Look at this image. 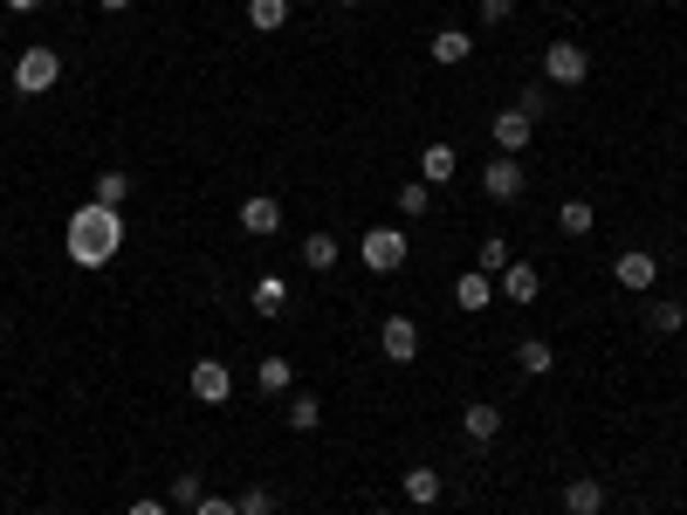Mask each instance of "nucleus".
Instances as JSON below:
<instances>
[{"label": "nucleus", "mask_w": 687, "mask_h": 515, "mask_svg": "<svg viewBox=\"0 0 687 515\" xmlns=\"http://www.w3.org/2000/svg\"><path fill=\"white\" fill-rule=\"evenodd\" d=\"M62 241H69V262L76 268H90V275L111 268L117 254H124V206H96V199L90 206H69V234Z\"/></svg>", "instance_id": "1"}, {"label": "nucleus", "mask_w": 687, "mask_h": 515, "mask_svg": "<svg viewBox=\"0 0 687 515\" xmlns=\"http://www.w3.org/2000/svg\"><path fill=\"white\" fill-rule=\"evenodd\" d=\"M358 262H365L371 275H399L405 262H413V241H405V227H365Z\"/></svg>", "instance_id": "2"}, {"label": "nucleus", "mask_w": 687, "mask_h": 515, "mask_svg": "<svg viewBox=\"0 0 687 515\" xmlns=\"http://www.w3.org/2000/svg\"><path fill=\"white\" fill-rule=\"evenodd\" d=\"M56 76H62V56H56L48 42H28V48L14 56V90H21V96H42V90H56Z\"/></svg>", "instance_id": "3"}, {"label": "nucleus", "mask_w": 687, "mask_h": 515, "mask_svg": "<svg viewBox=\"0 0 687 515\" xmlns=\"http://www.w3.org/2000/svg\"><path fill=\"white\" fill-rule=\"evenodd\" d=\"M584 76H592V56H584V42H550V48H543V83L577 90Z\"/></svg>", "instance_id": "4"}, {"label": "nucleus", "mask_w": 687, "mask_h": 515, "mask_svg": "<svg viewBox=\"0 0 687 515\" xmlns=\"http://www.w3.org/2000/svg\"><path fill=\"white\" fill-rule=\"evenodd\" d=\"M378 351H386L392 365H413V357H420V323L413 317H386V323H378Z\"/></svg>", "instance_id": "5"}, {"label": "nucleus", "mask_w": 687, "mask_h": 515, "mask_svg": "<svg viewBox=\"0 0 687 515\" xmlns=\"http://www.w3.org/2000/svg\"><path fill=\"white\" fill-rule=\"evenodd\" d=\"M523 186H529V179H523V159H508V151L481 165V193H489V199H523Z\"/></svg>", "instance_id": "6"}, {"label": "nucleus", "mask_w": 687, "mask_h": 515, "mask_svg": "<svg viewBox=\"0 0 687 515\" xmlns=\"http://www.w3.org/2000/svg\"><path fill=\"white\" fill-rule=\"evenodd\" d=\"M495 296H502V302H516V309H529V302L543 296V275L529 268V262H508V268L495 275Z\"/></svg>", "instance_id": "7"}, {"label": "nucleus", "mask_w": 687, "mask_h": 515, "mask_svg": "<svg viewBox=\"0 0 687 515\" xmlns=\"http://www.w3.org/2000/svg\"><path fill=\"white\" fill-rule=\"evenodd\" d=\"M612 282H619V289H632V296H646L653 282H660V262H653L646 248H626L619 262H612Z\"/></svg>", "instance_id": "8"}, {"label": "nucleus", "mask_w": 687, "mask_h": 515, "mask_svg": "<svg viewBox=\"0 0 687 515\" xmlns=\"http://www.w3.org/2000/svg\"><path fill=\"white\" fill-rule=\"evenodd\" d=\"M495 151H508V159H516V151H529V138H537V117H523L516 103H508V111H495Z\"/></svg>", "instance_id": "9"}, {"label": "nucleus", "mask_w": 687, "mask_h": 515, "mask_svg": "<svg viewBox=\"0 0 687 515\" xmlns=\"http://www.w3.org/2000/svg\"><path fill=\"white\" fill-rule=\"evenodd\" d=\"M227 392H234V371H227L220 357H199V365H193V399L199 405H220Z\"/></svg>", "instance_id": "10"}, {"label": "nucleus", "mask_w": 687, "mask_h": 515, "mask_svg": "<svg viewBox=\"0 0 687 515\" xmlns=\"http://www.w3.org/2000/svg\"><path fill=\"white\" fill-rule=\"evenodd\" d=\"M275 227H283V199H268V193H254V199H241V234H254V241H268Z\"/></svg>", "instance_id": "11"}, {"label": "nucleus", "mask_w": 687, "mask_h": 515, "mask_svg": "<svg viewBox=\"0 0 687 515\" xmlns=\"http://www.w3.org/2000/svg\"><path fill=\"white\" fill-rule=\"evenodd\" d=\"M454 302H461L468 317H474V309H489V302H495V275H481V268H461V275H454Z\"/></svg>", "instance_id": "12"}, {"label": "nucleus", "mask_w": 687, "mask_h": 515, "mask_svg": "<svg viewBox=\"0 0 687 515\" xmlns=\"http://www.w3.org/2000/svg\"><path fill=\"white\" fill-rule=\"evenodd\" d=\"M426 56H434L440 69H461V62L474 56V35H468V28H440L434 42H426Z\"/></svg>", "instance_id": "13"}, {"label": "nucleus", "mask_w": 687, "mask_h": 515, "mask_svg": "<svg viewBox=\"0 0 687 515\" xmlns=\"http://www.w3.org/2000/svg\"><path fill=\"white\" fill-rule=\"evenodd\" d=\"M461 433H468V440H474V447H489V440H495V433H502V405H489V399H474V405L461 412Z\"/></svg>", "instance_id": "14"}, {"label": "nucleus", "mask_w": 687, "mask_h": 515, "mask_svg": "<svg viewBox=\"0 0 687 515\" xmlns=\"http://www.w3.org/2000/svg\"><path fill=\"white\" fill-rule=\"evenodd\" d=\"M598 508H605V481H592V474L564 481V515H598Z\"/></svg>", "instance_id": "15"}, {"label": "nucleus", "mask_w": 687, "mask_h": 515, "mask_svg": "<svg viewBox=\"0 0 687 515\" xmlns=\"http://www.w3.org/2000/svg\"><path fill=\"white\" fill-rule=\"evenodd\" d=\"M248 302L262 309V317H283L289 309V282L283 275H254V289H248Z\"/></svg>", "instance_id": "16"}, {"label": "nucleus", "mask_w": 687, "mask_h": 515, "mask_svg": "<svg viewBox=\"0 0 687 515\" xmlns=\"http://www.w3.org/2000/svg\"><path fill=\"white\" fill-rule=\"evenodd\" d=\"M516 371H523V378H550V371H557V351H550L543 337H523V344H516Z\"/></svg>", "instance_id": "17"}, {"label": "nucleus", "mask_w": 687, "mask_h": 515, "mask_svg": "<svg viewBox=\"0 0 687 515\" xmlns=\"http://www.w3.org/2000/svg\"><path fill=\"white\" fill-rule=\"evenodd\" d=\"M454 165H461V159H454V145H426L420 151V179H426V186H454Z\"/></svg>", "instance_id": "18"}, {"label": "nucleus", "mask_w": 687, "mask_h": 515, "mask_svg": "<svg viewBox=\"0 0 687 515\" xmlns=\"http://www.w3.org/2000/svg\"><path fill=\"white\" fill-rule=\"evenodd\" d=\"M399 488H405V502H420V508H434L447 481H440L434 468H405V474H399Z\"/></svg>", "instance_id": "19"}, {"label": "nucleus", "mask_w": 687, "mask_h": 515, "mask_svg": "<svg viewBox=\"0 0 687 515\" xmlns=\"http://www.w3.org/2000/svg\"><path fill=\"white\" fill-rule=\"evenodd\" d=\"M344 262V248H337V234H310V241H302V268H310V275H330V268H337Z\"/></svg>", "instance_id": "20"}, {"label": "nucleus", "mask_w": 687, "mask_h": 515, "mask_svg": "<svg viewBox=\"0 0 687 515\" xmlns=\"http://www.w3.org/2000/svg\"><path fill=\"white\" fill-rule=\"evenodd\" d=\"M557 227H564L571 241H584V234L598 227V206H592V199H564V206H557Z\"/></svg>", "instance_id": "21"}, {"label": "nucleus", "mask_w": 687, "mask_h": 515, "mask_svg": "<svg viewBox=\"0 0 687 515\" xmlns=\"http://www.w3.org/2000/svg\"><path fill=\"white\" fill-rule=\"evenodd\" d=\"M646 330H653V337H680V330H687V309H680V302H667V296L646 302Z\"/></svg>", "instance_id": "22"}, {"label": "nucleus", "mask_w": 687, "mask_h": 515, "mask_svg": "<svg viewBox=\"0 0 687 515\" xmlns=\"http://www.w3.org/2000/svg\"><path fill=\"white\" fill-rule=\"evenodd\" d=\"M248 28H254V35L289 28V0H248Z\"/></svg>", "instance_id": "23"}, {"label": "nucleus", "mask_w": 687, "mask_h": 515, "mask_svg": "<svg viewBox=\"0 0 687 515\" xmlns=\"http://www.w3.org/2000/svg\"><path fill=\"white\" fill-rule=\"evenodd\" d=\"M289 378H296V371H289V357H283V351H275V357H262V365H254V385H262L268 399H283V392H289Z\"/></svg>", "instance_id": "24"}, {"label": "nucleus", "mask_w": 687, "mask_h": 515, "mask_svg": "<svg viewBox=\"0 0 687 515\" xmlns=\"http://www.w3.org/2000/svg\"><path fill=\"white\" fill-rule=\"evenodd\" d=\"M323 426V399L317 392H296L289 399V433H317Z\"/></svg>", "instance_id": "25"}, {"label": "nucleus", "mask_w": 687, "mask_h": 515, "mask_svg": "<svg viewBox=\"0 0 687 515\" xmlns=\"http://www.w3.org/2000/svg\"><path fill=\"white\" fill-rule=\"evenodd\" d=\"M426 214H434V186H426V179L399 186V220H426Z\"/></svg>", "instance_id": "26"}, {"label": "nucleus", "mask_w": 687, "mask_h": 515, "mask_svg": "<svg viewBox=\"0 0 687 515\" xmlns=\"http://www.w3.org/2000/svg\"><path fill=\"white\" fill-rule=\"evenodd\" d=\"M508 262H516V254H508V241H502V234H489V241L474 248V268H481V275H502Z\"/></svg>", "instance_id": "27"}, {"label": "nucleus", "mask_w": 687, "mask_h": 515, "mask_svg": "<svg viewBox=\"0 0 687 515\" xmlns=\"http://www.w3.org/2000/svg\"><path fill=\"white\" fill-rule=\"evenodd\" d=\"M199 495H207V481H199V474L165 481V502H172V508H199Z\"/></svg>", "instance_id": "28"}, {"label": "nucleus", "mask_w": 687, "mask_h": 515, "mask_svg": "<svg viewBox=\"0 0 687 515\" xmlns=\"http://www.w3.org/2000/svg\"><path fill=\"white\" fill-rule=\"evenodd\" d=\"M131 199V172H104L96 179V206H124Z\"/></svg>", "instance_id": "29"}, {"label": "nucleus", "mask_w": 687, "mask_h": 515, "mask_svg": "<svg viewBox=\"0 0 687 515\" xmlns=\"http://www.w3.org/2000/svg\"><path fill=\"white\" fill-rule=\"evenodd\" d=\"M550 103H557V96H550V83H523V90H516V111H523V117H543Z\"/></svg>", "instance_id": "30"}, {"label": "nucleus", "mask_w": 687, "mask_h": 515, "mask_svg": "<svg viewBox=\"0 0 687 515\" xmlns=\"http://www.w3.org/2000/svg\"><path fill=\"white\" fill-rule=\"evenodd\" d=\"M241 502V515H275V495L268 488H248V495H234Z\"/></svg>", "instance_id": "31"}, {"label": "nucleus", "mask_w": 687, "mask_h": 515, "mask_svg": "<svg viewBox=\"0 0 687 515\" xmlns=\"http://www.w3.org/2000/svg\"><path fill=\"white\" fill-rule=\"evenodd\" d=\"M193 515H241V502H234V495H199Z\"/></svg>", "instance_id": "32"}, {"label": "nucleus", "mask_w": 687, "mask_h": 515, "mask_svg": "<svg viewBox=\"0 0 687 515\" xmlns=\"http://www.w3.org/2000/svg\"><path fill=\"white\" fill-rule=\"evenodd\" d=\"M508 14H516V0H481V21H489V28H502Z\"/></svg>", "instance_id": "33"}, {"label": "nucleus", "mask_w": 687, "mask_h": 515, "mask_svg": "<svg viewBox=\"0 0 687 515\" xmlns=\"http://www.w3.org/2000/svg\"><path fill=\"white\" fill-rule=\"evenodd\" d=\"M124 515H172V502H165V495H138V502L124 508Z\"/></svg>", "instance_id": "34"}, {"label": "nucleus", "mask_w": 687, "mask_h": 515, "mask_svg": "<svg viewBox=\"0 0 687 515\" xmlns=\"http://www.w3.org/2000/svg\"><path fill=\"white\" fill-rule=\"evenodd\" d=\"M8 8H14V14H35V8H48V0H8Z\"/></svg>", "instance_id": "35"}, {"label": "nucleus", "mask_w": 687, "mask_h": 515, "mask_svg": "<svg viewBox=\"0 0 687 515\" xmlns=\"http://www.w3.org/2000/svg\"><path fill=\"white\" fill-rule=\"evenodd\" d=\"M96 8H104V14H124V8H131V0H96Z\"/></svg>", "instance_id": "36"}, {"label": "nucleus", "mask_w": 687, "mask_h": 515, "mask_svg": "<svg viewBox=\"0 0 687 515\" xmlns=\"http://www.w3.org/2000/svg\"><path fill=\"white\" fill-rule=\"evenodd\" d=\"M337 8H365V0H337Z\"/></svg>", "instance_id": "37"}, {"label": "nucleus", "mask_w": 687, "mask_h": 515, "mask_svg": "<svg viewBox=\"0 0 687 515\" xmlns=\"http://www.w3.org/2000/svg\"><path fill=\"white\" fill-rule=\"evenodd\" d=\"M371 515H392V508H371Z\"/></svg>", "instance_id": "38"}, {"label": "nucleus", "mask_w": 687, "mask_h": 515, "mask_svg": "<svg viewBox=\"0 0 687 515\" xmlns=\"http://www.w3.org/2000/svg\"><path fill=\"white\" fill-rule=\"evenodd\" d=\"M48 515H56V508H48Z\"/></svg>", "instance_id": "39"}]
</instances>
